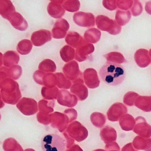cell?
<instances>
[{
    "mask_svg": "<svg viewBox=\"0 0 151 151\" xmlns=\"http://www.w3.org/2000/svg\"><path fill=\"white\" fill-rule=\"evenodd\" d=\"M99 75L106 83L114 86L121 84L125 77V71L122 65L108 62L100 69Z\"/></svg>",
    "mask_w": 151,
    "mask_h": 151,
    "instance_id": "cell-1",
    "label": "cell"
},
{
    "mask_svg": "<svg viewBox=\"0 0 151 151\" xmlns=\"http://www.w3.org/2000/svg\"><path fill=\"white\" fill-rule=\"evenodd\" d=\"M1 99L5 103L15 105L22 97L19 86L16 81L9 78L0 81Z\"/></svg>",
    "mask_w": 151,
    "mask_h": 151,
    "instance_id": "cell-2",
    "label": "cell"
},
{
    "mask_svg": "<svg viewBox=\"0 0 151 151\" xmlns=\"http://www.w3.org/2000/svg\"><path fill=\"white\" fill-rule=\"evenodd\" d=\"M41 145L44 151H65L67 142L65 138L57 134H50L45 136Z\"/></svg>",
    "mask_w": 151,
    "mask_h": 151,
    "instance_id": "cell-3",
    "label": "cell"
},
{
    "mask_svg": "<svg viewBox=\"0 0 151 151\" xmlns=\"http://www.w3.org/2000/svg\"><path fill=\"white\" fill-rule=\"evenodd\" d=\"M96 24L98 29L106 31L112 35L121 32L122 28L114 20L104 15H99L96 18Z\"/></svg>",
    "mask_w": 151,
    "mask_h": 151,
    "instance_id": "cell-4",
    "label": "cell"
},
{
    "mask_svg": "<svg viewBox=\"0 0 151 151\" xmlns=\"http://www.w3.org/2000/svg\"><path fill=\"white\" fill-rule=\"evenodd\" d=\"M65 132L69 137L77 142L85 140L88 135L87 129L78 121L70 123Z\"/></svg>",
    "mask_w": 151,
    "mask_h": 151,
    "instance_id": "cell-5",
    "label": "cell"
},
{
    "mask_svg": "<svg viewBox=\"0 0 151 151\" xmlns=\"http://www.w3.org/2000/svg\"><path fill=\"white\" fill-rule=\"evenodd\" d=\"M17 107L24 115L31 116L38 112L37 101L31 98H23L17 104Z\"/></svg>",
    "mask_w": 151,
    "mask_h": 151,
    "instance_id": "cell-6",
    "label": "cell"
},
{
    "mask_svg": "<svg viewBox=\"0 0 151 151\" xmlns=\"http://www.w3.org/2000/svg\"><path fill=\"white\" fill-rule=\"evenodd\" d=\"M33 79L38 84L44 85L46 87H55L56 86V76L55 74L43 72L38 70L33 74Z\"/></svg>",
    "mask_w": 151,
    "mask_h": 151,
    "instance_id": "cell-7",
    "label": "cell"
},
{
    "mask_svg": "<svg viewBox=\"0 0 151 151\" xmlns=\"http://www.w3.org/2000/svg\"><path fill=\"white\" fill-rule=\"evenodd\" d=\"M83 75L80 76L75 81H72V85L70 91L77 97L79 101L85 100L88 96V90L84 84Z\"/></svg>",
    "mask_w": 151,
    "mask_h": 151,
    "instance_id": "cell-8",
    "label": "cell"
},
{
    "mask_svg": "<svg viewBox=\"0 0 151 151\" xmlns=\"http://www.w3.org/2000/svg\"><path fill=\"white\" fill-rule=\"evenodd\" d=\"M51 125L52 128L57 129L60 132H64L68 126L69 119L65 114L55 112L51 114Z\"/></svg>",
    "mask_w": 151,
    "mask_h": 151,
    "instance_id": "cell-9",
    "label": "cell"
},
{
    "mask_svg": "<svg viewBox=\"0 0 151 151\" xmlns=\"http://www.w3.org/2000/svg\"><path fill=\"white\" fill-rule=\"evenodd\" d=\"M74 22L83 27L90 28L95 26V17L91 13L78 12L73 15Z\"/></svg>",
    "mask_w": 151,
    "mask_h": 151,
    "instance_id": "cell-10",
    "label": "cell"
},
{
    "mask_svg": "<svg viewBox=\"0 0 151 151\" xmlns=\"http://www.w3.org/2000/svg\"><path fill=\"white\" fill-rule=\"evenodd\" d=\"M128 109L126 106L120 102H116L111 106L107 112V116L109 121L117 122L120 118L126 114Z\"/></svg>",
    "mask_w": 151,
    "mask_h": 151,
    "instance_id": "cell-11",
    "label": "cell"
},
{
    "mask_svg": "<svg viewBox=\"0 0 151 151\" xmlns=\"http://www.w3.org/2000/svg\"><path fill=\"white\" fill-rule=\"evenodd\" d=\"M135 126L133 132L140 137L149 138L151 137V126L147 122L146 120L142 116H138L135 119Z\"/></svg>",
    "mask_w": 151,
    "mask_h": 151,
    "instance_id": "cell-12",
    "label": "cell"
},
{
    "mask_svg": "<svg viewBox=\"0 0 151 151\" xmlns=\"http://www.w3.org/2000/svg\"><path fill=\"white\" fill-rule=\"evenodd\" d=\"M94 51V47L92 44L88 43L85 40L76 50L75 59L79 62L88 59L89 55Z\"/></svg>",
    "mask_w": 151,
    "mask_h": 151,
    "instance_id": "cell-13",
    "label": "cell"
},
{
    "mask_svg": "<svg viewBox=\"0 0 151 151\" xmlns=\"http://www.w3.org/2000/svg\"><path fill=\"white\" fill-rule=\"evenodd\" d=\"M57 100L58 103L62 106L72 108L77 105L78 99L69 91L63 89L59 91Z\"/></svg>",
    "mask_w": 151,
    "mask_h": 151,
    "instance_id": "cell-14",
    "label": "cell"
},
{
    "mask_svg": "<svg viewBox=\"0 0 151 151\" xmlns=\"http://www.w3.org/2000/svg\"><path fill=\"white\" fill-rule=\"evenodd\" d=\"M63 71L65 77L72 81H75L83 75L79 70L78 63L75 60L66 63L63 68Z\"/></svg>",
    "mask_w": 151,
    "mask_h": 151,
    "instance_id": "cell-15",
    "label": "cell"
},
{
    "mask_svg": "<svg viewBox=\"0 0 151 151\" xmlns=\"http://www.w3.org/2000/svg\"><path fill=\"white\" fill-rule=\"evenodd\" d=\"M69 28V24L68 21L63 18L58 19L52 29L53 38L58 39L64 38Z\"/></svg>",
    "mask_w": 151,
    "mask_h": 151,
    "instance_id": "cell-16",
    "label": "cell"
},
{
    "mask_svg": "<svg viewBox=\"0 0 151 151\" xmlns=\"http://www.w3.org/2000/svg\"><path fill=\"white\" fill-rule=\"evenodd\" d=\"M0 71L1 80L6 78H9L14 80H17L20 78L22 73V67L18 65H14L10 68L1 67L0 69Z\"/></svg>",
    "mask_w": 151,
    "mask_h": 151,
    "instance_id": "cell-17",
    "label": "cell"
},
{
    "mask_svg": "<svg viewBox=\"0 0 151 151\" xmlns=\"http://www.w3.org/2000/svg\"><path fill=\"white\" fill-rule=\"evenodd\" d=\"M83 79L86 85L91 89L99 87L100 81L97 71L93 68H87L83 73Z\"/></svg>",
    "mask_w": 151,
    "mask_h": 151,
    "instance_id": "cell-18",
    "label": "cell"
},
{
    "mask_svg": "<svg viewBox=\"0 0 151 151\" xmlns=\"http://www.w3.org/2000/svg\"><path fill=\"white\" fill-rule=\"evenodd\" d=\"M52 40V35L49 31L41 29L33 32L32 35L31 40L35 46L40 47Z\"/></svg>",
    "mask_w": 151,
    "mask_h": 151,
    "instance_id": "cell-19",
    "label": "cell"
},
{
    "mask_svg": "<svg viewBox=\"0 0 151 151\" xmlns=\"http://www.w3.org/2000/svg\"><path fill=\"white\" fill-rule=\"evenodd\" d=\"M63 1H51L47 7V12L50 16L56 19L60 18L64 15L65 10L63 6Z\"/></svg>",
    "mask_w": 151,
    "mask_h": 151,
    "instance_id": "cell-20",
    "label": "cell"
},
{
    "mask_svg": "<svg viewBox=\"0 0 151 151\" xmlns=\"http://www.w3.org/2000/svg\"><path fill=\"white\" fill-rule=\"evenodd\" d=\"M6 19L15 29L18 30L24 31L28 28V22L19 13L15 12L12 13L8 16Z\"/></svg>",
    "mask_w": 151,
    "mask_h": 151,
    "instance_id": "cell-21",
    "label": "cell"
},
{
    "mask_svg": "<svg viewBox=\"0 0 151 151\" xmlns=\"http://www.w3.org/2000/svg\"><path fill=\"white\" fill-rule=\"evenodd\" d=\"M134 59L137 65L141 68L147 67L151 62L149 52L145 49L137 50L134 55Z\"/></svg>",
    "mask_w": 151,
    "mask_h": 151,
    "instance_id": "cell-22",
    "label": "cell"
},
{
    "mask_svg": "<svg viewBox=\"0 0 151 151\" xmlns=\"http://www.w3.org/2000/svg\"><path fill=\"white\" fill-rule=\"evenodd\" d=\"M101 138L106 144L114 142L117 138V133L114 128L109 125H106L100 131Z\"/></svg>",
    "mask_w": 151,
    "mask_h": 151,
    "instance_id": "cell-23",
    "label": "cell"
},
{
    "mask_svg": "<svg viewBox=\"0 0 151 151\" xmlns=\"http://www.w3.org/2000/svg\"><path fill=\"white\" fill-rule=\"evenodd\" d=\"M132 145L137 150L151 151V138H144L137 136L132 141Z\"/></svg>",
    "mask_w": 151,
    "mask_h": 151,
    "instance_id": "cell-24",
    "label": "cell"
},
{
    "mask_svg": "<svg viewBox=\"0 0 151 151\" xmlns=\"http://www.w3.org/2000/svg\"><path fill=\"white\" fill-rule=\"evenodd\" d=\"M2 60L3 65L7 68H10L18 64L20 56L15 51H9L4 54Z\"/></svg>",
    "mask_w": 151,
    "mask_h": 151,
    "instance_id": "cell-25",
    "label": "cell"
},
{
    "mask_svg": "<svg viewBox=\"0 0 151 151\" xmlns=\"http://www.w3.org/2000/svg\"><path fill=\"white\" fill-rule=\"evenodd\" d=\"M136 122L134 117L129 114L124 115L119 120V124L122 129L126 131H131L134 129Z\"/></svg>",
    "mask_w": 151,
    "mask_h": 151,
    "instance_id": "cell-26",
    "label": "cell"
},
{
    "mask_svg": "<svg viewBox=\"0 0 151 151\" xmlns=\"http://www.w3.org/2000/svg\"><path fill=\"white\" fill-rule=\"evenodd\" d=\"M134 105L142 111L151 112V96H139L135 101Z\"/></svg>",
    "mask_w": 151,
    "mask_h": 151,
    "instance_id": "cell-27",
    "label": "cell"
},
{
    "mask_svg": "<svg viewBox=\"0 0 151 151\" xmlns=\"http://www.w3.org/2000/svg\"><path fill=\"white\" fill-rule=\"evenodd\" d=\"M84 40L79 33L75 32H69L65 38L66 43L76 48H77Z\"/></svg>",
    "mask_w": 151,
    "mask_h": 151,
    "instance_id": "cell-28",
    "label": "cell"
},
{
    "mask_svg": "<svg viewBox=\"0 0 151 151\" xmlns=\"http://www.w3.org/2000/svg\"><path fill=\"white\" fill-rule=\"evenodd\" d=\"M15 12V8L10 1L1 0L0 14L3 18L6 19L9 15Z\"/></svg>",
    "mask_w": 151,
    "mask_h": 151,
    "instance_id": "cell-29",
    "label": "cell"
},
{
    "mask_svg": "<svg viewBox=\"0 0 151 151\" xmlns=\"http://www.w3.org/2000/svg\"><path fill=\"white\" fill-rule=\"evenodd\" d=\"M101 32L96 28H92L86 30L84 35L85 40L88 43L96 44L99 41Z\"/></svg>",
    "mask_w": 151,
    "mask_h": 151,
    "instance_id": "cell-30",
    "label": "cell"
},
{
    "mask_svg": "<svg viewBox=\"0 0 151 151\" xmlns=\"http://www.w3.org/2000/svg\"><path fill=\"white\" fill-rule=\"evenodd\" d=\"M131 18V14L129 10L123 11L118 9L116 14V22L120 26H124L127 24Z\"/></svg>",
    "mask_w": 151,
    "mask_h": 151,
    "instance_id": "cell-31",
    "label": "cell"
},
{
    "mask_svg": "<svg viewBox=\"0 0 151 151\" xmlns=\"http://www.w3.org/2000/svg\"><path fill=\"white\" fill-rule=\"evenodd\" d=\"M3 148L5 151H24L22 146L13 138H9L4 141Z\"/></svg>",
    "mask_w": 151,
    "mask_h": 151,
    "instance_id": "cell-32",
    "label": "cell"
},
{
    "mask_svg": "<svg viewBox=\"0 0 151 151\" xmlns=\"http://www.w3.org/2000/svg\"><path fill=\"white\" fill-rule=\"evenodd\" d=\"M59 92V89L56 86L52 88L44 86L41 89L42 96L44 99L47 100L57 99Z\"/></svg>",
    "mask_w": 151,
    "mask_h": 151,
    "instance_id": "cell-33",
    "label": "cell"
},
{
    "mask_svg": "<svg viewBox=\"0 0 151 151\" xmlns=\"http://www.w3.org/2000/svg\"><path fill=\"white\" fill-rule=\"evenodd\" d=\"M60 55L63 60L68 63L72 60L76 55L75 49L69 45L64 46L60 51Z\"/></svg>",
    "mask_w": 151,
    "mask_h": 151,
    "instance_id": "cell-34",
    "label": "cell"
},
{
    "mask_svg": "<svg viewBox=\"0 0 151 151\" xmlns=\"http://www.w3.org/2000/svg\"><path fill=\"white\" fill-rule=\"evenodd\" d=\"M107 60V62L115 64H120L127 62L123 55L118 52H111L104 55Z\"/></svg>",
    "mask_w": 151,
    "mask_h": 151,
    "instance_id": "cell-35",
    "label": "cell"
},
{
    "mask_svg": "<svg viewBox=\"0 0 151 151\" xmlns=\"http://www.w3.org/2000/svg\"><path fill=\"white\" fill-rule=\"evenodd\" d=\"M56 76V86L60 89L68 90L71 88L72 82L68 79L62 73H55Z\"/></svg>",
    "mask_w": 151,
    "mask_h": 151,
    "instance_id": "cell-36",
    "label": "cell"
},
{
    "mask_svg": "<svg viewBox=\"0 0 151 151\" xmlns=\"http://www.w3.org/2000/svg\"><path fill=\"white\" fill-rule=\"evenodd\" d=\"M33 45L31 41L29 40H23L20 41L17 47V52L22 55H26L30 52Z\"/></svg>",
    "mask_w": 151,
    "mask_h": 151,
    "instance_id": "cell-37",
    "label": "cell"
},
{
    "mask_svg": "<svg viewBox=\"0 0 151 151\" xmlns=\"http://www.w3.org/2000/svg\"><path fill=\"white\" fill-rule=\"evenodd\" d=\"M106 116L99 112H94L91 115V121L94 126L99 128H102L106 122Z\"/></svg>",
    "mask_w": 151,
    "mask_h": 151,
    "instance_id": "cell-38",
    "label": "cell"
},
{
    "mask_svg": "<svg viewBox=\"0 0 151 151\" xmlns=\"http://www.w3.org/2000/svg\"><path fill=\"white\" fill-rule=\"evenodd\" d=\"M39 70L45 73L54 72L56 71V66L53 61L46 59L40 63L39 65Z\"/></svg>",
    "mask_w": 151,
    "mask_h": 151,
    "instance_id": "cell-39",
    "label": "cell"
},
{
    "mask_svg": "<svg viewBox=\"0 0 151 151\" xmlns=\"http://www.w3.org/2000/svg\"><path fill=\"white\" fill-rule=\"evenodd\" d=\"M55 106L54 100H41L38 102V109L40 112L45 113H52L54 111Z\"/></svg>",
    "mask_w": 151,
    "mask_h": 151,
    "instance_id": "cell-40",
    "label": "cell"
},
{
    "mask_svg": "<svg viewBox=\"0 0 151 151\" xmlns=\"http://www.w3.org/2000/svg\"><path fill=\"white\" fill-rule=\"evenodd\" d=\"M62 5L65 10L72 13L78 11L80 7V2L78 0L63 1Z\"/></svg>",
    "mask_w": 151,
    "mask_h": 151,
    "instance_id": "cell-41",
    "label": "cell"
},
{
    "mask_svg": "<svg viewBox=\"0 0 151 151\" xmlns=\"http://www.w3.org/2000/svg\"><path fill=\"white\" fill-rule=\"evenodd\" d=\"M139 96V95L137 93L133 91L128 92L124 97V103L129 106H134L135 101Z\"/></svg>",
    "mask_w": 151,
    "mask_h": 151,
    "instance_id": "cell-42",
    "label": "cell"
},
{
    "mask_svg": "<svg viewBox=\"0 0 151 151\" xmlns=\"http://www.w3.org/2000/svg\"><path fill=\"white\" fill-rule=\"evenodd\" d=\"M37 117L38 122L44 125H48L51 123V114L39 111L37 113Z\"/></svg>",
    "mask_w": 151,
    "mask_h": 151,
    "instance_id": "cell-43",
    "label": "cell"
},
{
    "mask_svg": "<svg viewBox=\"0 0 151 151\" xmlns=\"http://www.w3.org/2000/svg\"><path fill=\"white\" fill-rule=\"evenodd\" d=\"M134 1L132 0H118L116 1L117 6L122 10H126L130 9L132 6Z\"/></svg>",
    "mask_w": 151,
    "mask_h": 151,
    "instance_id": "cell-44",
    "label": "cell"
},
{
    "mask_svg": "<svg viewBox=\"0 0 151 151\" xmlns=\"http://www.w3.org/2000/svg\"><path fill=\"white\" fill-rule=\"evenodd\" d=\"M143 11L142 4L138 1H134L133 6L131 9L132 14L133 16L137 17L140 15Z\"/></svg>",
    "mask_w": 151,
    "mask_h": 151,
    "instance_id": "cell-45",
    "label": "cell"
},
{
    "mask_svg": "<svg viewBox=\"0 0 151 151\" xmlns=\"http://www.w3.org/2000/svg\"><path fill=\"white\" fill-rule=\"evenodd\" d=\"M102 4L105 8L110 11L115 10L117 7L116 1L115 0H105L103 1Z\"/></svg>",
    "mask_w": 151,
    "mask_h": 151,
    "instance_id": "cell-46",
    "label": "cell"
},
{
    "mask_svg": "<svg viewBox=\"0 0 151 151\" xmlns=\"http://www.w3.org/2000/svg\"><path fill=\"white\" fill-rule=\"evenodd\" d=\"M64 114L67 115L69 119L70 123H71L73 121L77 119L78 114L76 110L74 109H68L64 111Z\"/></svg>",
    "mask_w": 151,
    "mask_h": 151,
    "instance_id": "cell-47",
    "label": "cell"
},
{
    "mask_svg": "<svg viewBox=\"0 0 151 151\" xmlns=\"http://www.w3.org/2000/svg\"><path fill=\"white\" fill-rule=\"evenodd\" d=\"M105 148L106 151H120V147L116 142L106 144Z\"/></svg>",
    "mask_w": 151,
    "mask_h": 151,
    "instance_id": "cell-48",
    "label": "cell"
},
{
    "mask_svg": "<svg viewBox=\"0 0 151 151\" xmlns=\"http://www.w3.org/2000/svg\"><path fill=\"white\" fill-rule=\"evenodd\" d=\"M63 135V137L65 138L66 142H67V148H70L71 147L74 145V144H75V139L69 137L66 132H64Z\"/></svg>",
    "mask_w": 151,
    "mask_h": 151,
    "instance_id": "cell-49",
    "label": "cell"
},
{
    "mask_svg": "<svg viewBox=\"0 0 151 151\" xmlns=\"http://www.w3.org/2000/svg\"><path fill=\"white\" fill-rule=\"evenodd\" d=\"M133 146L132 143H128L122 148L121 151H137L133 147Z\"/></svg>",
    "mask_w": 151,
    "mask_h": 151,
    "instance_id": "cell-50",
    "label": "cell"
},
{
    "mask_svg": "<svg viewBox=\"0 0 151 151\" xmlns=\"http://www.w3.org/2000/svg\"><path fill=\"white\" fill-rule=\"evenodd\" d=\"M65 151H83L78 145H74L70 148H68Z\"/></svg>",
    "mask_w": 151,
    "mask_h": 151,
    "instance_id": "cell-51",
    "label": "cell"
},
{
    "mask_svg": "<svg viewBox=\"0 0 151 151\" xmlns=\"http://www.w3.org/2000/svg\"><path fill=\"white\" fill-rule=\"evenodd\" d=\"M145 9L148 14L151 15V1H149L146 3Z\"/></svg>",
    "mask_w": 151,
    "mask_h": 151,
    "instance_id": "cell-52",
    "label": "cell"
},
{
    "mask_svg": "<svg viewBox=\"0 0 151 151\" xmlns=\"http://www.w3.org/2000/svg\"><path fill=\"white\" fill-rule=\"evenodd\" d=\"M24 151H35L34 149H32V148H28V149H25Z\"/></svg>",
    "mask_w": 151,
    "mask_h": 151,
    "instance_id": "cell-53",
    "label": "cell"
},
{
    "mask_svg": "<svg viewBox=\"0 0 151 151\" xmlns=\"http://www.w3.org/2000/svg\"><path fill=\"white\" fill-rule=\"evenodd\" d=\"M93 151H105V150H103V149H96V150H93Z\"/></svg>",
    "mask_w": 151,
    "mask_h": 151,
    "instance_id": "cell-54",
    "label": "cell"
},
{
    "mask_svg": "<svg viewBox=\"0 0 151 151\" xmlns=\"http://www.w3.org/2000/svg\"><path fill=\"white\" fill-rule=\"evenodd\" d=\"M149 55H150V57H151V49H150V50H149Z\"/></svg>",
    "mask_w": 151,
    "mask_h": 151,
    "instance_id": "cell-55",
    "label": "cell"
}]
</instances>
